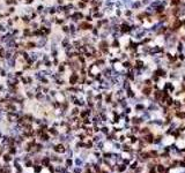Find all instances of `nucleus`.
<instances>
[{
  "instance_id": "12",
  "label": "nucleus",
  "mask_w": 185,
  "mask_h": 173,
  "mask_svg": "<svg viewBox=\"0 0 185 173\" xmlns=\"http://www.w3.org/2000/svg\"><path fill=\"white\" fill-rule=\"evenodd\" d=\"M34 1H35V0H24V4H26V5H29V6H30V5H31V4H32Z\"/></svg>"
},
{
  "instance_id": "3",
  "label": "nucleus",
  "mask_w": 185,
  "mask_h": 173,
  "mask_svg": "<svg viewBox=\"0 0 185 173\" xmlns=\"http://www.w3.org/2000/svg\"><path fill=\"white\" fill-rule=\"evenodd\" d=\"M79 29H81V30H91L93 26L89 22H87V21H81L79 23Z\"/></svg>"
},
{
  "instance_id": "11",
  "label": "nucleus",
  "mask_w": 185,
  "mask_h": 173,
  "mask_svg": "<svg viewBox=\"0 0 185 173\" xmlns=\"http://www.w3.org/2000/svg\"><path fill=\"white\" fill-rule=\"evenodd\" d=\"M78 113H79V108H78V107H74L73 111H72V114L74 115V114H78Z\"/></svg>"
},
{
  "instance_id": "15",
  "label": "nucleus",
  "mask_w": 185,
  "mask_h": 173,
  "mask_svg": "<svg viewBox=\"0 0 185 173\" xmlns=\"http://www.w3.org/2000/svg\"><path fill=\"white\" fill-rule=\"evenodd\" d=\"M67 1H70V2H72V1H73V0H67Z\"/></svg>"
},
{
  "instance_id": "10",
  "label": "nucleus",
  "mask_w": 185,
  "mask_h": 173,
  "mask_svg": "<svg viewBox=\"0 0 185 173\" xmlns=\"http://www.w3.org/2000/svg\"><path fill=\"white\" fill-rule=\"evenodd\" d=\"M78 7H79V8H81V9H83V8H86V7H87V4L80 0V1L78 2Z\"/></svg>"
},
{
  "instance_id": "9",
  "label": "nucleus",
  "mask_w": 185,
  "mask_h": 173,
  "mask_svg": "<svg viewBox=\"0 0 185 173\" xmlns=\"http://www.w3.org/2000/svg\"><path fill=\"white\" fill-rule=\"evenodd\" d=\"M52 64H53V67H58L60 65V60L58 58H53L52 59Z\"/></svg>"
},
{
  "instance_id": "5",
  "label": "nucleus",
  "mask_w": 185,
  "mask_h": 173,
  "mask_svg": "<svg viewBox=\"0 0 185 173\" xmlns=\"http://www.w3.org/2000/svg\"><path fill=\"white\" fill-rule=\"evenodd\" d=\"M44 9H45V5H44V4H39V5H37V6H36V8H35V11L38 13V15H39V14H42Z\"/></svg>"
},
{
  "instance_id": "2",
  "label": "nucleus",
  "mask_w": 185,
  "mask_h": 173,
  "mask_svg": "<svg viewBox=\"0 0 185 173\" xmlns=\"http://www.w3.org/2000/svg\"><path fill=\"white\" fill-rule=\"evenodd\" d=\"M68 82H70V84H71V85H75V84L79 82V75H78V73H76V72H73L71 75H70V77H68Z\"/></svg>"
},
{
  "instance_id": "1",
  "label": "nucleus",
  "mask_w": 185,
  "mask_h": 173,
  "mask_svg": "<svg viewBox=\"0 0 185 173\" xmlns=\"http://www.w3.org/2000/svg\"><path fill=\"white\" fill-rule=\"evenodd\" d=\"M37 49V44H36V40H32V39H28L26 42V47L24 50H27L28 52L30 51H34Z\"/></svg>"
},
{
  "instance_id": "14",
  "label": "nucleus",
  "mask_w": 185,
  "mask_h": 173,
  "mask_svg": "<svg viewBox=\"0 0 185 173\" xmlns=\"http://www.w3.org/2000/svg\"><path fill=\"white\" fill-rule=\"evenodd\" d=\"M163 170H164V169H163L162 166H160V167H158V171H160V172H163Z\"/></svg>"
},
{
  "instance_id": "4",
  "label": "nucleus",
  "mask_w": 185,
  "mask_h": 173,
  "mask_svg": "<svg viewBox=\"0 0 185 173\" xmlns=\"http://www.w3.org/2000/svg\"><path fill=\"white\" fill-rule=\"evenodd\" d=\"M4 4L8 7V6H17L19 4H20V1L19 0H4Z\"/></svg>"
},
{
  "instance_id": "8",
  "label": "nucleus",
  "mask_w": 185,
  "mask_h": 173,
  "mask_svg": "<svg viewBox=\"0 0 185 173\" xmlns=\"http://www.w3.org/2000/svg\"><path fill=\"white\" fill-rule=\"evenodd\" d=\"M6 11H7L8 13L12 15V14H15V13H16V7H15V6H8Z\"/></svg>"
},
{
  "instance_id": "13",
  "label": "nucleus",
  "mask_w": 185,
  "mask_h": 173,
  "mask_svg": "<svg viewBox=\"0 0 185 173\" xmlns=\"http://www.w3.org/2000/svg\"><path fill=\"white\" fill-rule=\"evenodd\" d=\"M143 93H146V95H149V93H150V89H149V88H147V89H143Z\"/></svg>"
},
{
  "instance_id": "6",
  "label": "nucleus",
  "mask_w": 185,
  "mask_h": 173,
  "mask_svg": "<svg viewBox=\"0 0 185 173\" xmlns=\"http://www.w3.org/2000/svg\"><path fill=\"white\" fill-rule=\"evenodd\" d=\"M43 66H44V68H47V69L52 68V67H53V64H52V59H50V60H46V61H44Z\"/></svg>"
},
{
  "instance_id": "7",
  "label": "nucleus",
  "mask_w": 185,
  "mask_h": 173,
  "mask_svg": "<svg viewBox=\"0 0 185 173\" xmlns=\"http://www.w3.org/2000/svg\"><path fill=\"white\" fill-rule=\"evenodd\" d=\"M61 32L68 35V34H70V26H68V24H64V26H61Z\"/></svg>"
}]
</instances>
